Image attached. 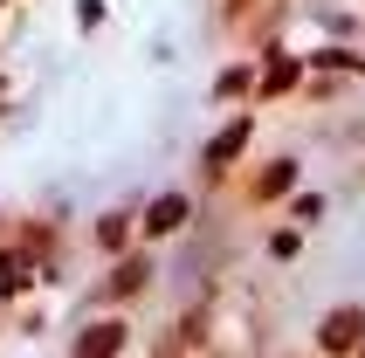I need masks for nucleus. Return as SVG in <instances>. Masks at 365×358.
Here are the masks:
<instances>
[{"label":"nucleus","instance_id":"obj_1","mask_svg":"<svg viewBox=\"0 0 365 358\" xmlns=\"http://www.w3.org/2000/svg\"><path fill=\"white\" fill-rule=\"evenodd\" d=\"M359 331H365V317H359V310H338V317H324V344H331V352L359 344Z\"/></svg>","mask_w":365,"mask_h":358},{"label":"nucleus","instance_id":"obj_2","mask_svg":"<svg viewBox=\"0 0 365 358\" xmlns=\"http://www.w3.org/2000/svg\"><path fill=\"white\" fill-rule=\"evenodd\" d=\"M180 220H186V200H180V193H165L159 207H152V214H145V227H152V235H173V227H180Z\"/></svg>","mask_w":365,"mask_h":358},{"label":"nucleus","instance_id":"obj_3","mask_svg":"<svg viewBox=\"0 0 365 358\" xmlns=\"http://www.w3.org/2000/svg\"><path fill=\"white\" fill-rule=\"evenodd\" d=\"M118 338H124V324H103V331H90V338H83V358H110V352H118Z\"/></svg>","mask_w":365,"mask_h":358},{"label":"nucleus","instance_id":"obj_4","mask_svg":"<svg viewBox=\"0 0 365 358\" xmlns=\"http://www.w3.org/2000/svg\"><path fill=\"white\" fill-rule=\"evenodd\" d=\"M242 138H248V124H227L221 138H214V165H227L235 152H242Z\"/></svg>","mask_w":365,"mask_h":358}]
</instances>
